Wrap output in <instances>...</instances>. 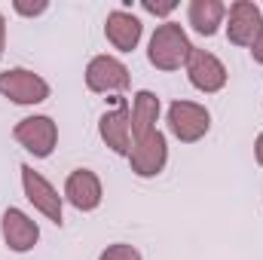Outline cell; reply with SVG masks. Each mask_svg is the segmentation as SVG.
Here are the masks:
<instances>
[{
  "label": "cell",
  "instance_id": "cell-10",
  "mask_svg": "<svg viewBox=\"0 0 263 260\" xmlns=\"http://www.w3.org/2000/svg\"><path fill=\"white\" fill-rule=\"evenodd\" d=\"M0 236H3V242H6L9 251L25 254V251H31L40 242V227L22 208H6L3 217H0Z\"/></svg>",
  "mask_w": 263,
  "mask_h": 260
},
{
  "label": "cell",
  "instance_id": "cell-16",
  "mask_svg": "<svg viewBox=\"0 0 263 260\" xmlns=\"http://www.w3.org/2000/svg\"><path fill=\"white\" fill-rule=\"evenodd\" d=\"M98 260H141V251L126 245V242H114L98 254Z\"/></svg>",
  "mask_w": 263,
  "mask_h": 260
},
{
  "label": "cell",
  "instance_id": "cell-14",
  "mask_svg": "<svg viewBox=\"0 0 263 260\" xmlns=\"http://www.w3.org/2000/svg\"><path fill=\"white\" fill-rule=\"evenodd\" d=\"M159 114H162V101L156 92L150 89H141L132 101V141L135 138H144L150 132H156V123H159Z\"/></svg>",
  "mask_w": 263,
  "mask_h": 260
},
{
  "label": "cell",
  "instance_id": "cell-12",
  "mask_svg": "<svg viewBox=\"0 0 263 260\" xmlns=\"http://www.w3.org/2000/svg\"><path fill=\"white\" fill-rule=\"evenodd\" d=\"M98 135H101V141H104L114 153L129 156V150H132V110L126 104H120V107L101 114V120H98Z\"/></svg>",
  "mask_w": 263,
  "mask_h": 260
},
{
  "label": "cell",
  "instance_id": "cell-7",
  "mask_svg": "<svg viewBox=\"0 0 263 260\" xmlns=\"http://www.w3.org/2000/svg\"><path fill=\"white\" fill-rule=\"evenodd\" d=\"M165 162H168V141H165V135L159 129L132 141L129 165L138 178H156V175H162Z\"/></svg>",
  "mask_w": 263,
  "mask_h": 260
},
{
  "label": "cell",
  "instance_id": "cell-3",
  "mask_svg": "<svg viewBox=\"0 0 263 260\" xmlns=\"http://www.w3.org/2000/svg\"><path fill=\"white\" fill-rule=\"evenodd\" d=\"M49 83L28 70V67H9L0 73V95L9 98L12 104H22V107H34V104H43L49 98Z\"/></svg>",
  "mask_w": 263,
  "mask_h": 260
},
{
  "label": "cell",
  "instance_id": "cell-13",
  "mask_svg": "<svg viewBox=\"0 0 263 260\" xmlns=\"http://www.w3.org/2000/svg\"><path fill=\"white\" fill-rule=\"evenodd\" d=\"M141 34H144V25L138 15H132L129 9H114L107 12L104 18V37L114 49L120 52H132L138 43H141Z\"/></svg>",
  "mask_w": 263,
  "mask_h": 260
},
{
  "label": "cell",
  "instance_id": "cell-4",
  "mask_svg": "<svg viewBox=\"0 0 263 260\" xmlns=\"http://www.w3.org/2000/svg\"><path fill=\"white\" fill-rule=\"evenodd\" d=\"M263 37V9L254 0H236L227 9V40L233 46L251 49Z\"/></svg>",
  "mask_w": 263,
  "mask_h": 260
},
{
  "label": "cell",
  "instance_id": "cell-2",
  "mask_svg": "<svg viewBox=\"0 0 263 260\" xmlns=\"http://www.w3.org/2000/svg\"><path fill=\"white\" fill-rule=\"evenodd\" d=\"M165 123H168V132L181 141V144H196L202 141L208 129H211V114L205 104L199 101H172L168 110H165Z\"/></svg>",
  "mask_w": 263,
  "mask_h": 260
},
{
  "label": "cell",
  "instance_id": "cell-8",
  "mask_svg": "<svg viewBox=\"0 0 263 260\" xmlns=\"http://www.w3.org/2000/svg\"><path fill=\"white\" fill-rule=\"evenodd\" d=\"M184 70H187L190 86L199 89V92H205V95L220 92V89L227 86V80H230L227 65H223L214 52H208V49H196V46H193V52H190V59H187Z\"/></svg>",
  "mask_w": 263,
  "mask_h": 260
},
{
  "label": "cell",
  "instance_id": "cell-21",
  "mask_svg": "<svg viewBox=\"0 0 263 260\" xmlns=\"http://www.w3.org/2000/svg\"><path fill=\"white\" fill-rule=\"evenodd\" d=\"M254 156H257V162L263 165V132L257 135V141H254Z\"/></svg>",
  "mask_w": 263,
  "mask_h": 260
},
{
  "label": "cell",
  "instance_id": "cell-15",
  "mask_svg": "<svg viewBox=\"0 0 263 260\" xmlns=\"http://www.w3.org/2000/svg\"><path fill=\"white\" fill-rule=\"evenodd\" d=\"M227 18V3L220 0H190L187 6V22L202 37H214Z\"/></svg>",
  "mask_w": 263,
  "mask_h": 260
},
{
  "label": "cell",
  "instance_id": "cell-11",
  "mask_svg": "<svg viewBox=\"0 0 263 260\" xmlns=\"http://www.w3.org/2000/svg\"><path fill=\"white\" fill-rule=\"evenodd\" d=\"M65 199L77 211H95L104 199L101 178L92 169H73L65 181Z\"/></svg>",
  "mask_w": 263,
  "mask_h": 260
},
{
  "label": "cell",
  "instance_id": "cell-6",
  "mask_svg": "<svg viewBox=\"0 0 263 260\" xmlns=\"http://www.w3.org/2000/svg\"><path fill=\"white\" fill-rule=\"evenodd\" d=\"M18 172H22L25 199H28L46 220H52V224L62 227V220H65V196H59V190H55L40 172H34L31 165H22Z\"/></svg>",
  "mask_w": 263,
  "mask_h": 260
},
{
  "label": "cell",
  "instance_id": "cell-5",
  "mask_svg": "<svg viewBox=\"0 0 263 260\" xmlns=\"http://www.w3.org/2000/svg\"><path fill=\"white\" fill-rule=\"evenodd\" d=\"M12 138H15L34 159H46V156L55 150V144H59V126H55L52 117H43V114L25 117V120L15 123Z\"/></svg>",
  "mask_w": 263,
  "mask_h": 260
},
{
  "label": "cell",
  "instance_id": "cell-19",
  "mask_svg": "<svg viewBox=\"0 0 263 260\" xmlns=\"http://www.w3.org/2000/svg\"><path fill=\"white\" fill-rule=\"evenodd\" d=\"M251 55H254V62H257V65H263V37L251 46Z\"/></svg>",
  "mask_w": 263,
  "mask_h": 260
},
{
  "label": "cell",
  "instance_id": "cell-18",
  "mask_svg": "<svg viewBox=\"0 0 263 260\" xmlns=\"http://www.w3.org/2000/svg\"><path fill=\"white\" fill-rule=\"evenodd\" d=\"M141 9L150 12V15H172V12L178 9V3H175V0H172V3H153V0H144Z\"/></svg>",
  "mask_w": 263,
  "mask_h": 260
},
{
  "label": "cell",
  "instance_id": "cell-17",
  "mask_svg": "<svg viewBox=\"0 0 263 260\" xmlns=\"http://www.w3.org/2000/svg\"><path fill=\"white\" fill-rule=\"evenodd\" d=\"M12 9H15L18 15H25V18H37V15H43V12L49 9V3H46V0H37V3H28V0H15V3H12Z\"/></svg>",
  "mask_w": 263,
  "mask_h": 260
},
{
  "label": "cell",
  "instance_id": "cell-9",
  "mask_svg": "<svg viewBox=\"0 0 263 260\" xmlns=\"http://www.w3.org/2000/svg\"><path fill=\"white\" fill-rule=\"evenodd\" d=\"M129 67L123 65L117 55H95L86 65V89L107 95V92H123L129 89Z\"/></svg>",
  "mask_w": 263,
  "mask_h": 260
},
{
  "label": "cell",
  "instance_id": "cell-20",
  "mask_svg": "<svg viewBox=\"0 0 263 260\" xmlns=\"http://www.w3.org/2000/svg\"><path fill=\"white\" fill-rule=\"evenodd\" d=\"M3 49H6V18L0 12V55H3Z\"/></svg>",
  "mask_w": 263,
  "mask_h": 260
},
{
  "label": "cell",
  "instance_id": "cell-1",
  "mask_svg": "<svg viewBox=\"0 0 263 260\" xmlns=\"http://www.w3.org/2000/svg\"><path fill=\"white\" fill-rule=\"evenodd\" d=\"M190 52H193V43L178 22H162L153 31L150 46H147V59L156 70H181L187 65Z\"/></svg>",
  "mask_w": 263,
  "mask_h": 260
}]
</instances>
